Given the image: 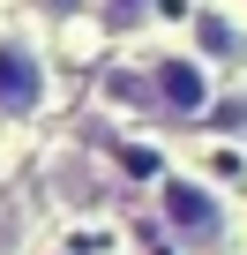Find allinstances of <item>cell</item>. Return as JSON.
<instances>
[{"mask_svg":"<svg viewBox=\"0 0 247 255\" xmlns=\"http://www.w3.org/2000/svg\"><path fill=\"white\" fill-rule=\"evenodd\" d=\"M158 15V0H97V23L105 30H143Z\"/></svg>","mask_w":247,"mask_h":255,"instance_id":"5","label":"cell"},{"mask_svg":"<svg viewBox=\"0 0 247 255\" xmlns=\"http://www.w3.org/2000/svg\"><path fill=\"white\" fill-rule=\"evenodd\" d=\"M165 225L187 255H217L232 240V210L202 188V180H165Z\"/></svg>","mask_w":247,"mask_h":255,"instance_id":"1","label":"cell"},{"mask_svg":"<svg viewBox=\"0 0 247 255\" xmlns=\"http://www.w3.org/2000/svg\"><path fill=\"white\" fill-rule=\"evenodd\" d=\"M38 8H45V15H75V8H82V0H38Z\"/></svg>","mask_w":247,"mask_h":255,"instance_id":"7","label":"cell"},{"mask_svg":"<svg viewBox=\"0 0 247 255\" xmlns=\"http://www.w3.org/2000/svg\"><path fill=\"white\" fill-rule=\"evenodd\" d=\"M143 83H150V105H158V113H172V120H195V113L210 105L202 68H195V60H180V53H165V60H158Z\"/></svg>","mask_w":247,"mask_h":255,"instance_id":"3","label":"cell"},{"mask_svg":"<svg viewBox=\"0 0 247 255\" xmlns=\"http://www.w3.org/2000/svg\"><path fill=\"white\" fill-rule=\"evenodd\" d=\"M195 38H202V53H210V60H225V68H232V60H247V38H240V30H225L217 15H202V23H195Z\"/></svg>","mask_w":247,"mask_h":255,"instance_id":"4","label":"cell"},{"mask_svg":"<svg viewBox=\"0 0 247 255\" xmlns=\"http://www.w3.org/2000/svg\"><path fill=\"white\" fill-rule=\"evenodd\" d=\"M45 105V60L30 38H0V120H23Z\"/></svg>","mask_w":247,"mask_h":255,"instance_id":"2","label":"cell"},{"mask_svg":"<svg viewBox=\"0 0 247 255\" xmlns=\"http://www.w3.org/2000/svg\"><path fill=\"white\" fill-rule=\"evenodd\" d=\"M15 225H23V195H0V255L15 248Z\"/></svg>","mask_w":247,"mask_h":255,"instance_id":"6","label":"cell"}]
</instances>
